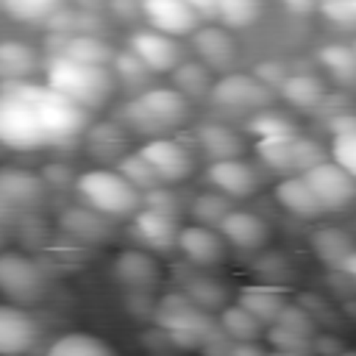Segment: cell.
<instances>
[{
  "label": "cell",
  "instance_id": "cell-1",
  "mask_svg": "<svg viewBox=\"0 0 356 356\" xmlns=\"http://www.w3.org/2000/svg\"><path fill=\"white\" fill-rule=\"evenodd\" d=\"M86 108L47 83L0 81V145L31 153L64 147L83 136Z\"/></svg>",
  "mask_w": 356,
  "mask_h": 356
},
{
  "label": "cell",
  "instance_id": "cell-2",
  "mask_svg": "<svg viewBox=\"0 0 356 356\" xmlns=\"http://www.w3.org/2000/svg\"><path fill=\"white\" fill-rule=\"evenodd\" d=\"M117 120L142 139L170 136L189 120V100L175 86H145L131 92V97L120 106Z\"/></svg>",
  "mask_w": 356,
  "mask_h": 356
},
{
  "label": "cell",
  "instance_id": "cell-3",
  "mask_svg": "<svg viewBox=\"0 0 356 356\" xmlns=\"http://www.w3.org/2000/svg\"><path fill=\"white\" fill-rule=\"evenodd\" d=\"M44 83L89 111V108H103L108 103L117 81L111 75V67L89 64V61H78L64 53H56L44 64Z\"/></svg>",
  "mask_w": 356,
  "mask_h": 356
},
{
  "label": "cell",
  "instance_id": "cell-4",
  "mask_svg": "<svg viewBox=\"0 0 356 356\" xmlns=\"http://www.w3.org/2000/svg\"><path fill=\"white\" fill-rule=\"evenodd\" d=\"M150 323L161 325L178 350H200V345L220 331L211 312L200 309L186 298L184 289H172L156 298Z\"/></svg>",
  "mask_w": 356,
  "mask_h": 356
},
{
  "label": "cell",
  "instance_id": "cell-5",
  "mask_svg": "<svg viewBox=\"0 0 356 356\" xmlns=\"http://www.w3.org/2000/svg\"><path fill=\"white\" fill-rule=\"evenodd\" d=\"M75 195L81 203L92 206L106 217H131L142 206V192L117 170V167H95L75 175Z\"/></svg>",
  "mask_w": 356,
  "mask_h": 356
},
{
  "label": "cell",
  "instance_id": "cell-6",
  "mask_svg": "<svg viewBox=\"0 0 356 356\" xmlns=\"http://www.w3.org/2000/svg\"><path fill=\"white\" fill-rule=\"evenodd\" d=\"M47 292L42 264L22 250H0V295L8 303L31 306Z\"/></svg>",
  "mask_w": 356,
  "mask_h": 356
},
{
  "label": "cell",
  "instance_id": "cell-7",
  "mask_svg": "<svg viewBox=\"0 0 356 356\" xmlns=\"http://www.w3.org/2000/svg\"><path fill=\"white\" fill-rule=\"evenodd\" d=\"M209 100L214 108H222L228 114H253L259 108H267L273 100V89L264 86L253 72H222L220 81H211Z\"/></svg>",
  "mask_w": 356,
  "mask_h": 356
},
{
  "label": "cell",
  "instance_id": "cell-8",
  "mask_svg": "<svg viewBox=\"0 0 356 356\" xmlns=\"http://www.w3.org/2000/svg\"><path fill=\"white\" fill-rule=\"evenodd\" d=\"M303 178L309 181V186L317 195L325 214L345 211L348 206L356 203V178L348 170H342L334 159H323V161L312 164L303 172Z\"/></svg>",
  "mask_w": 356,
  "mask_h": 356
},
{
  "label": "cell",
  "instance_id": "cell-9",
  "mask_svg": "<svg viewBox=\"0 0 356 356\" xmlns=\"http://www.w3.org/2000/svg\"><path fill=\"white\" fill-rule=\"evenodd\" d=\"M139 153L145 156V161L156 170V175L161 178V184H181L195 172V153L186 142L170 136H153L145 139V145L139 147Z\"/></svg>",
  "mask_w": 356,
  "mask_h": 356
},
{
  "label": "cell",
  "instance_id": "cell-10",
  "mask_svg": "<svg viewBox=\"0 0 356 356\" xmlns=\"http://www.w3.org/2000/svg\"><path fill=\"white\" fill-rule=\"evenodd\" d=\"M111 278L122 292H156L161 284V264L147 248H125L111 261Z\"/></svg>",
  "mask_w": 356,
  "mask_h": 356
},
{
  "label": "cell",
  "instance_id": "cell-11",
  "mask_svg": "<svg viewBox=\"0 0 356 356\" xmlns=\"http://www.w3.org/2000/svg\"><path fill=\"white\" fill-rule=\"evenodd\" d=\"M178 214L170 211H159L150 206H139L131 214V225L128 234L134 236V242L139 248H147L150 253H170L178 245Z\"/></svg>",
  "mask_w": 356,
  "mask_h": 356
},
{
  "label": "cell",
  "instance_id": "cell-12",
  "mask_svg": "<svg viewBox=\"0 0 356 356\" xmlns=\"http://www.w3.org/2000/svg\"><path fill=\"white\" fill-rule=\"evenodd\" d=\"M44 192H47V186L39 172L14 167V164L0 167V206L11 217L39 209V203L44 200Z\"/></svg>",
  "mask_w": 356,
  "mask_h": 356
},
{
  "label": "cell",
  "instance_id": "cell-13",
  "mask_svg": "<svg viewBox=\"0 0 356 356\" xmlns=\"http://www.w3.org/2000/svg\"><path fill=\"white\" fill-rule=\"evenodd\" d=\"M189 36H192V50L197 61H203L211 72H231L236 67L239 50L231 36V28L217 22H200Z\"/></svg>",
  "mask_w": 356,
  "mask_h": 356
},
{
  "label": "cell",
  "instance_id": "cell-14",
  "mask_svg": "<svg viewBox=\"0 0 356 356\" xmlns=\"http://www.w3.org/2000/svg\"><path fill=\"white\" fill-rule=\"evenodd\" d=\"M128 50L145 61V67L150 72H170L181 58V44L178 36L161 33L156 28H145V31H134L128 36Z\"/></svg>",
  "mask_w": 356,
  "mask_h": 356
},
{
  "label": "cell",
  "instance_id": "cell-15",
  "mask_svg": "<svg viewBox=\"0 0 356 356\" xmlns=\"http://www.w3.org/2000/svg\"><path fill=\"white\" fill-rule=\"evenodd\" d=\"M206 181L228 195V197H250L256 195V189L261 186V178L256 172L253 164H248L242 156H234V159H217V161H209L206 167Z\"/></svg>",
  "mask_w": 356,
  "mask_h": 356
},
{
  "label": "cell",
  "instance_id": "cell-16",
  "mask_svg": "<svg viewBox=\"0 0 356 356\" xmlns=\"http://www.w3.org/2000/svg\"><path fill=\"white\" fill-rule=\"evenodd\" d=\"M139 8L150 28L170 36H189L200 25V14L186 0H139Z\"/></svg>",
  "mask_w": 356,
  "mask_h": 356
},
{
  "label": "cell",
  "instance_id": "cell-17",
  "mask_svg": "<svg viewBox=\"0 0 356 356\" xmlns=\"http://www.w3.org/2000/svg\"><path fill=\"white\" fill-rule=\"evenodd\" d=\"M186 261L195 267H214L225 259V239L217 228L203 222H189L178 228V245H175Z\"/></svg>",
  "mask_w": 356,
  "mask_h": 356
},
{
  "label": "cell",
  "instance_id": "cell-18",
  "mask_svg": "<svg viewBox=\"0 0 356 356\" xmlns=\"http://www.w3.org/2000/svg\"><path fill=\"white\" fill-rule=\"evenodd\" d=\"M58 228L64 236H70L75 245H103L111 239V217L95 211L92 206H70L58 217Z\"/></svg>",
  "mask_w": 356,
  "mask_h": 356
},
{
  "label": "cell",
  "instance_id": "cell-19",
  "mask_svg": "<svg viewBox=\"0 0 356 356\" xmlns=\"http://www.w3.org/2000/svg\"><path fill=\"white\" fill-rule=\"evenodd\" d=\"M86 153L100 164H114L122 153L131 150V131L120 120H100L83 128Z\"/></svg>",
  "mask_w": 356,
  "mask_h": 356
},
{
  "label": "cell",
  "instance_id": "cell-20",
  "mask_svg": "<svg viewBox=\"0 0 356 356\" xmlns=\"http://www.w3.org/2000/svg\"><path fill=\"white\" fill-rule=\"evenodd\" d=\"M39 325L17 303H0V353H28L36 348Z\"/></svg>",
  "mask_w": 356,
  "mask_h": 356
},
{
  "label": "cell",
  "instance_id": "cell-21",
  "mask_svg": "<svg viewBox=\"0 0 356 356\" xmlns=\"http://www.w3.org/2000/svg\"><path fill=\"white\" fill-rule=\"evenodd\" d=\"M217 231L225 239V245H231L236 250H259V248H264V242L270 236L267 222L256 211H248V209H231L220 220Z\"/></svg>",
  "mask_w": 356,
  "mask_h": 356
},
{
  "label": "cell",
  "instance_id": "cell-22",
  "mask_svg": "<svg viewBox=\"0 0 356 356\" xmlns=\"http://www.w3.org/2000/svg\"><path fill=\"white\" fill-rule=\"evenodd\" d=\"M172 278L178 281V289H184L186 298L192 303H197L200 309H206V312H220L225 306V300H228L225 284H220L217 278L200 273V267H195L192 261L181 264V270L175 267L172 270Z\"/></svg>",
  "mask_w": 356,
  "mask_h": 356
},
{
  "label": "cell",
  "instance_id": "cell-23",
  "mask_svg": "<svg viewBox=\"0 0 356 356\" xmlns=\"http://www.w3.org/2000/svg\"><path fill=\"white\" fill-rule=\"evenodd\" d=\"M273 197H275V203H278L284 211H289L292 217H300V220H317V217L325 214L323 206H320V200H317V195L312 192L309 181L303 178V172H289V175H284V178L275 184Z\"/></svg>",
  "mask_w": 356,
  "mask_h": 356
},
{
  "label": "cell",
  "instance_id": "cell-24",
  "mask_svg": "<svg viewBox=\"0 0 356 356\" xmlns=\"http://www.w3.org/2000/svg\"><path fill=\"white\" fill-rule=\"evenodd\" d=\"M195 145L206 156V161L245 156V139L231 125H222V122H214V120L200 122L195 128Z\"/></svg>",
  "mask_w": 356,
  "mask_h": 356
},
{
  "label": "cell",
  "instance_id": "cell-25",
  "mask_svg": "<svg viewBox=\"0 0 356 356\" xmlns=\"http://www.w3.org/2000/svg\"><path fill=\"white\" fill-rule=\"evenodd\" d=\"M278 95H281L292 108L312 114V111L320 108V103H323V97L328 95V89H325V83H323L317 75H312V72H289V75L284 78V83L278 86Z\"/></svg>",
  "mask_w": 356,
  "mask_h": 356
},
{
  "label": "cell",
  "instance_id": "cell-26",
  "mask_svg": "<svg viewBox=\"0 0 356 356\" xmlns=\"http://www.w3.org/2000/svg\"><path fill=\"white\" fill-rule=\"evenodd\" d=\"M39 70V53L22 39H0V81H28Z\"/></svg>",
  "mask_w": 356,
  "mask_h": 356
},
{
  "label": "cell",
  "instance_id": "cell-27",
  "mask_svg": "<svg viewBox=\"0 0 356 356\" xmlns=\"http://www.w3.org/2000/svg\"><path fill=\"white\" fill-rule=\"evenodd\" d=\"M236 303L245 306L256 320H261L264 325H270L275 320V314L281 312V306L286 303V295L281 292L278 284H248L236 292Z\"/></svg>",
  "mask_w": 356,
  "mask_h": 356
},
{
  "label": "cell",
  "instance_id": "cell-28",
  "mask_svg": "<svg viewBox=\"0 0 356 356\" xmlns=\"http://www.w3.org/2000/svg\"><path fill=\"white\" fill-rule=\"evenodd\" d=\"M317 61L331 75V81L337 86H342V89L356 86V50H353V44L328 42L317 50Z\"/></svg>",
  "mask_w": 356,
  "mask_h": 356
},
{
  "label": "cell",
  "instance_id": "cell-29",
  "mask_svg": "<svg viewBox=\"0 0 356 356\" xmlns=\"http://www.w3.org/2000/svg\"><path fill=\"white\" fill-rule=\"evenodd\" d=\"M309 245H312V253L325 267H331V270L356 248L353 236L348 231H342L339 225H320V228H314L312 236H309Z\"/></svg>",
  "mask_w": 356,
  "mask_h": 356
},
{
  "label": "cell",
  "instance_id": "cell-30",
  "mask_svg": "<svg viewBox=\"0 0 356 356\" xmlns=\"http://www.w3.org/2000/svg\"><path fill=\"white\" fill-rule=\"evenodd\" d=\"M50 356H111L114 348L92 331H67L47 345Z\"/></svg>",
  "mask_w": 356,
  "mask_h": 356
},
{
  "label": "cell",
  "instance_id": "cell-31",
  "mask_svg": "<svg viewBox=\"0 0 356 356\" xmlns=\"http://www.w3.org/2000/svg\"><path fill=\"white\" fill-rule=\"evenodd\" d=\"M217 325L222 328V334L231 342H242V339H261L264 337V323L256 320L245 306L239 303H225L217 314Z\"/></svg>",
  "mask_w": 356,
  "mask_h": 356
},
{
  "label": "cell",
  "instance_id": "cell-32",
  "mask_svg": "<svg viewBox=\"0 0 356 356\" xmlns=\"http://www.w3.org/2000/svg\"><path fill=\"white\" fill-rule=\"evenodd\" d=\"M170 78H172V86L186 97V100H200V97H209V89H211V70L203 64V61H178L172 70H170Z\"/></svg>",
  "mask_w": 356,
  "mask_h": 356
},
{
  "label": "cell",
  "instance_id": "cell-33",
  "mask_svg": "<svg viewBox=\"0 0 356 356\" xmlns=\"http://www.w3.org/2000/svg\"><path fill=\"white\" fill-rule=\"evenodd\" d=\"M61 53L78 61H89V64H103L108 67L114 58V47L100 36V33H72L64 39Z\"/></svg>",
  "mask_w": 356,
  "mask_h": 356
},
{
  "label": "cell",
  "instance_id": "cell-34",
  "mask_svg": "<svg viewBox=\"0 0 356 356\" xmlns=\"http://www.w3.org/2000/svg\"><path fill=\"white\" fill-rule=\"evenodd\" d=\"M295 136H298V131L295 134H286V136L256 139V156L273 172H281V175L298 172V167H295Z\"/></svg>",
  "mask_w": 356,
  "mask_h": 356
},
{
  "label": "cell",
  "instance_id": "cell-35",
  "mask_svg": "<svg viewBox=\"0 0 356 356\" xmlns=\"http://www.w3.org/2000/svg\"><path fill=\"white\" fill-rule=\"evenodd\" d=\"M108 67H111L114 81L122 83V86L131 89V92H139V89H145V86H150V81H153V75H156V72H150V70L145 67V61L136 58L128 47H125V50H114V58H111Z\"/></svg>",
  "mask_w": 356,
  "mask_h": 356
},
{
  "label": "cell",
  "instance_id": "cell-36",
  "mask_svg": "<svg viewBox=\"0 0 356 356\" xmlns=\"http://www.w3.org/2000/svg\"><path fill=\"white\" fill-rule=\"evenodd\" d=\"M214 17L220 19V25H225L231 31L250 28L261 17V0H217Z\"/></svg>",
  "mask_w": 356,
  "mask_h": 356
},
{
  "label": "cell",
  "instance_id": "cell-37",
  "mask_svg": "<svg viewBox=\"0 0 356 356\" xmlns=\"http://www.w3.org/2000/svg\"><path fill=\"white\" fill-rule=\"evenodd\" d=\"M234 206H231V197L228 195H222V192H200V195H195L192 197V203H189V214H192V220L195 222H203V225H211V228H217L220 225V220L231 211Z\"/></svg>",
  "mask_w": 356,
  "mask_h": 356
},
{
  "label": "cell",
  "instance_id": "cell-38",
  "mask_svg": "<svg viewBox=\"0 0 356 356\" xmlns=\"http://www.w3.org/2000/svg\"><path fill=\"white\" fill-rule=\"evenodd\" d=\"M114 167L139 189V192H147V189H153V186H159L161 184V178L156 175V170L145 161V156L139 153V150H128V153H122L117 161H114Z\"/></svg>",
  "mask_w": 356,
  "mask_h": 356
},
{
  "label": "cell",
  "instance_id": "cell-39",
  "mask_svg": "<svg viewBox=\"0 0 356 356\" xmlns=\"http://www.w3.org/2000/svg\"><path fill=\"white\" fill-rule=\"evenodd\" d=\"M248 134H253L256 139H273V136L295 134V125L273 108H259V111L248 114Z\"/></svg>",
  "mask_w": 356,
  "mask_h": 356
},
{
  "label": "cell",
  "instance_id": "cell-40",
  "mask_svg": "<svg viewBox=\"0 0 356 356\" xmlns=\"http://www.w3.org/2000/svg\"><path fill=\"white\" fill-rule=\"evenodd\" d=\"M264 339L278 353H312V337H303V334L284 328L278 323L264 325Z\"/></svg>",
  "mask_w": 356,
  "mask_h": 356
},
{
  "label": "cell",
  "instance_id": "cell-41",
  "mask_svg": "<svg viewBox=\"0 0 356 356\" xmlns=\"http://www.w3.org/2000/svg\"><path fill=\"white\" fill-rule=\"evenodd\" d=\"M64 0H3V8L8 17L19 22H44Z\"/></svg>",
  "mask_w": 356,
  "mask_h": 356
},
{
  "label": "cell",
  "instance_id": "cell-42",
  "mask_svg": "<svg viewBox=\"0 0 356 356\" xmlns=\"http://www.w3.org/2000/svg\"><path fill=\"white\" fill-rule=\"evenodd\" d=\"M273 323H278V325H284V328H292V331H298V334H303V337H314V334H317V320H314L300 303H295V300H286V303L281 306V312L275 314Z\"/></svg>",
  "mask_w": 356,
  "mask_h": 356
},
{
  "label": "cell",
  "instance_id": "cell-43",
  "mask_svg": "<svg viewBox=\"0 0 356 356\" xmlns=\"http://www.w3.org/2000/svg\"><path fill=\"white\" fill-rule=\"evenodd\" d=\"M331 159L356 178V128L331 134Z\"/></svg>",
  "mask_w": 356,
  "mask_h": 356
},
{
  "label": "cell",
  "instance_id": "cell-44",
  "mask_svg": "<svg viewBox=\"0 0 356 356\" xmlns=\"http://www.w3.org/2000/svg\"><path fill=\"white\" fill-rule=\"evenodd\" d=\"M317 11L339 28H356V0H317Z\"/></svg>",
  "mask_w": 356,
  "mask_h": 356
},
{
  "label": "cell",
  "instance_id": "cell-45",
  "mask_svg": "<svg viewBox=\"0 0 356 356\" xmlns=\"http://www.w3.org/2000/svg\"><path fill=\"white\" fill-rule=\"evenodd\" d=\"M256 273L267 284H281L289 275V261L281 253H264V256L256 259Z\"/></svg>",
  "mask_w": 356,
  "mask_h": 356
},
{
  "label": "cell",
  "instance_id": "cell-46",
  "mask_svg": "<svg viewBox=\"0 0 356 356\" xmlns=\"http://www.w3.org/2000/svg\"><path fill=\"white\" fill-rule=\"evenodd\" d=\"M142 206H150V209H159V211H170V214H178V197L172 195L170 184H159L147 192H142Z\"/></svg>",
  "mask_w": 356,
  "mask_h": 356
},
{
  "label": "cell",
  "instance_id": "cell-47",
  "mask_svg": "<svg viewBox=\"0 0 356 356\" xmlns=\"http://www.w3.org/2000/svg\"><path fill=\"white\" fill-rule=\"evenodd\" d=\"M253 75L264 83V86H270L273 92L284 83V78L289 75V70L281 64V61H275V58H267V61H259L256 67H253Z\"/></svg>",
  "mask_w": 356,
  "mask_h": 356
},
{
  "label": "cell",
  "instance_id": "cell-48",
  "mask_svg": "<svg viewBox=\"0 0 356 356\" xmlns=\"http://www.w3.org/2000/svg\"><path fill=\"white\" fill-rule=\"evenodd\" d=\"M139 342H142V348L150 350V353H175V350H178L175 342L170 339V334H167L161 325H156V323H153V328L142 331Z\"/></svg>",
  "mask_w": 356,
  "mask_h": 356
},
{
  "label": "cell",
  "instance_id": "cell-49",
  "mask_svg": "<svg viewBox=\"0 0 356 356\" xmlns=\"http://www.w3.org/2000/svg\"><path fill=\"white\" fill-rule=\"evenodd\" d=\"M153 306H156V295L153 292H125V309H128L131 317L150 320L153 317Z\"/></svg>",
  "mask_w": 356,
  "mask_h": 356
},
{
  "label": "cell",
  "instance_id": "cell-50",
  "mask_svg": "<svg viewBox=\"0 0 356 356\" xmlns=\"http://www.w3.org/2000/svg\"><path fill=\"white\" fill-rule=\"evenodd\" d=\"M39 175H42V181H44V186H50V189H64V186L75 184L72 170H70L67 164H61V161H50V164H44Z\"/></svg>",
  "mask_w": 356,
  "mask_h": 356
},
{
  "label": "cell",
  "instance_id": "cell-51",
  "mask_svg": "<svg viewBox=\"0 0 356 356\" xmlns=\"http://www.w3.org/2000/svg\"><path fill=\"white\" fill-rule=\"evenodd\" d=\"M106 8L117 22H134L136 17H142L139 0H106Z\"/></svg>",
  "mask_w": 356,
  "mask_h": 356
},
{
  "label": "cell",
  "instance_id": "cell-52",
  "mask_svg": "<svg viewBox=\"0 0 356 356\" xmlns=\"http://www.w3.org/2000/svg\"><path fill=\"white\" fill-rule=\"evenodd\" d=\"M312 350L314 353H342L345 350V342L337 339L334 334H314L312 337Z\"/></svg>",
  "mask_w": 356,
  "mask_h": 356
},
{
  "label": "cell",
  "instance_id": "cell-53",
  "mask_svg": "<svg viewBox=\"0 0 356 356\" xmlns=\"http://www.w3.org/2000/svg\"><path fill=\"white\" fill-rule=\"evenodd\" d=\"M261 353H267V348L259 345V339H242L228 345V356H261Z\"/></svg>",
  "mask_w": 356,
  "mask_h": 356
},
{
  "label": "cell",
  "instance_id": "cell-54",
  "mask_svg": "<svg viewBox=\"0 0 356 356\" xmlns=\"http://www.w3.org/2000/svg\"><path fill=\"white\" fill-rule=\"evenodd\" d=\"M334 270H337V273H339L350 286H356V248H353V250H350V253H348V256H345Z\"/></svg>",
  "mask_w": 356,
  "mask_h": 356
},
{
  "label": "cell",
  "instance_id": "cell-55",
  "mask_svg": "<svg viewBox=\"0 0 356 356\" xmlns=\"http://www.w3.org/2000/svg\"><path fill=\"white\" fill-rule=\"evenodd\" d=\"M278 3L292 14H312L317 8V0H278Z\"/></svg>",
  "mask_w": 356,
  "mask_h": 356
},
{
  "label": "cell",
  "instance_id": "cell-56",
  "mask_svg": "<svg viewBox=\"0 0 356 356\" xmlns=\"http://www.w3.org/2000/svg\"><path fill=\"white\" fill-rule=\"evenodd\" d=\"M186 3H189L200 17H214V3H217V0H186Z\"/></svg>",
  "mask_w": 356,
  "mask_h": 356
},
{
  "label": "cell",
  "instance_id": "cell-57",
  "mask_svg": "<svg viewBox=\"0 0 356 356\" xmlns=\"http://www.w3.org/2000/svg\"><path fill=\"white\" fill-rule=\"evenodd\" d=\"M78 8H103L106 0H72Z\"/></svg>",
  "mask_w": 356,
  "mask_h": 356
},
{
  "label": "cell",
  "instance_id": "cell-58",
  "mask_svg": "<svg viewBox=\"0 0 356 356\" xmlns=\"http://www.w3.org/2000/svg\"><path fill=\"white\" fill-rule=\"evenodd\" d=\"M3 242H6V236H3V228H0V250H3Z\"/></svg>",
  "mask_w": 356,
  "mask_h": 356
},
{
  "label": "cell",
  "instance_id": "cell-59",
  "mask_svg": "<svg viewBox=\"0 0 356 356\" xmlns=\"http://www.w3.org/2000/svg\"><path fill=\"white\" fill-rule=\"evenodd\" d=\"M353 50H356V42H353Z\"/></svg>",
  "mask_w": 356,
  "mask_h": 356
},
{
  "label": "cell",
  "instance_id": "cell-60",
  "mask_svg": "<svg viewBox=\"0 0 356 356\" xmlns=\"http://www.w3.org/2000/svg\"><path fill=\"white\" fill-rule=\"evenodd\" d=\"M0 6H3V0H0Z\"/></svg>",
  "mask_w": 356,
  "mask_h": 356
}]
</instances>
